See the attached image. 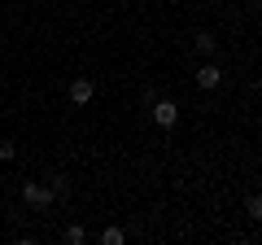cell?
Masks as SVG:
<instances>
[{"instance_id":"1","label":"cell","mask_w":262,"mask_h":245,"mask_svg":"<svg viewBox=\"0 0 262 245\" xmlns=\"http://www.w3.org/2000/svg\"><path fill=\"white\" fill-rule=\"evenodd\" d=\"M22 201H27L35 215L53 210V189H48V179H27V184H22Z\"/></svg>"},{"instance_id":"12","label":"cell","mask_w":262,"mask_h":245,"mask_svg":"<svg viewBox=\"0 0 262 245\" xmlns=\"http://www.w3.org/2000/svg\"><path fill=\"white\" fill-rule=\"evenodd\" d=\"M0 88H5V84H0Z\"/></svg>"},{"instance_id":"5","label":"cell","mask_w":262,"mask_h":245,"mask_svg":"<svg viewBox=\"0 0 262 245\" xmlns=\"http://www.w3.org/2000/svg\"><path fill=\"white\" fill-rule=\"evenodd\" d=\"M66 92H70V101H75V105H88V101L96 96V84H92V79H75Z\"/></svg>"},{"instance_id":"4","label":"cell","mask_w":262,"mask_h":245,"mask_svg":"<svg viewBox=\"0 0 262 245\" xmlns=\"http://www.w3.org/2000/svg\"><path fill=\"white\" fill-rule=\"evenodd\" d=\"M192 53L201 57V62H206V57H214V53H219V35H214V31H196V39H192Z\"/></svg>"},{"instance_id":"2","label":"cell","mask_w":262,"mask_h":245,"mask_svg":"<svg viewBox=\"0 0 262 245\" xmlns=\"http://www.w3.org/2000/svg\"><path fill=\"white\" fill-rule=\"evenodd\" d=\"M149 114H153V122H158L162 132H170V127L179 122V105L170 101V96H158V101L149 105Z\"/></svg>"},{"instance_id":"6","label":"cell","mask_w":262,"mask_h":245,"mask_svg":"<svg viewBox=\"0 0 262 245\" xmlns=\"http://www.w3.org/2000/svg\"><path fill=\"white\" fill-rule=\"evenodd\" d=\"M48 189H53V201H66L70 197V179L66 175H48Z\"/></svg>"},{"instance_id":"3","label":"cell","mask_w":262,"mask_h":245,"mask_svg":"<svg viewBox=\"0 0 262 245\" xmlns=\"http://www.w3.org/2000/svg\"><path fill=\"white\" fill-rule=\"evenodd\" d=\"M219 84H223V66H219L214 57H206V62L196 66V88H201V92H214Z\"/></svg>"},{"instance_id":"10","label":"cell","mask_w":262,"mask_h":245,"mask_svg":"<svg viewBox=\"0 0 262 245\" xmlns=\"http://www.w3.org/2000/svg\"><path fill=\"white\" fill-rule=\"evenodd\" d=\"M13 158H18V145H13V140H0V162H13Z\"/></svg>"},{"instance_id":"11","label":"cell","mask_w":262,"mask_h":245,"mask_svg":"<svg viewBox=\"0 0 262 245\" xmlns=\"http://www.w3.org/2000/svg\"><path fill=\"white\" fill-rule=\"evenodd\" d=\"M158 101V88H140V105H153Z\"/></svg>"},{"instance_id":"7","label":"cell","mask_w":262,"mask_h":245,"mask_svg":"<svg viewBox=\"0 0 262 245\" xmlns=\"http://www.w3.org/2000/svg\"><path fill=\"white\" fill-rule=\"evenodd\" d=\"M61 241H66V245H83V241H88V228L70 223V228H66V232H61Z\"/></svg>"},{"instance_id":"9","label":"cell","mask_w":262,"mask_h":245,"mask_svg":"<svg viewBox=\"0 0 262 245\" xmlns=\"http://www.w3.org/2000/svg\"><path fill=\"white\" fill-rule=\"evenodd\" d=\"M122 241H127L122 228H105V232H101V245H122Z\"/></svg>"},{"instance_id":"8","label":"cell","mask_w":262,"mask_h":245,"mask_svg":"<svg viewBox=\"0 0 262 245\" xmlns=\"http://www.w3.org/2000/svg\"><path fill=\"white\" fill-rule=\"evenodd\" d=\"M245 215H249V219H262V197H258V193L245 197Z\"/></svg>"}]
</instances>
